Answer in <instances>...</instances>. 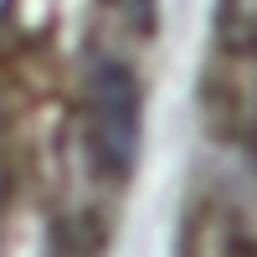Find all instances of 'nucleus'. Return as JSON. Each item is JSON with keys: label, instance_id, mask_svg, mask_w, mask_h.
I'll use <instances>...</instances> for the list:
<instances>
[{"label": "nucleus", "instance_id": "obj_1", "mask_svg": "<svg viewBox=\"0 0 257 257\" xmlns=\"http://www.w3.org/2000/svg\"><path fill=\"white\" fill-rule=\"evenodd\" d=\"M139 82L123 62H93L88 77V149L103 180H128L139 165Z\"/></svg>", "mask_w": 257, "mask_h": 257}]
</instances>
